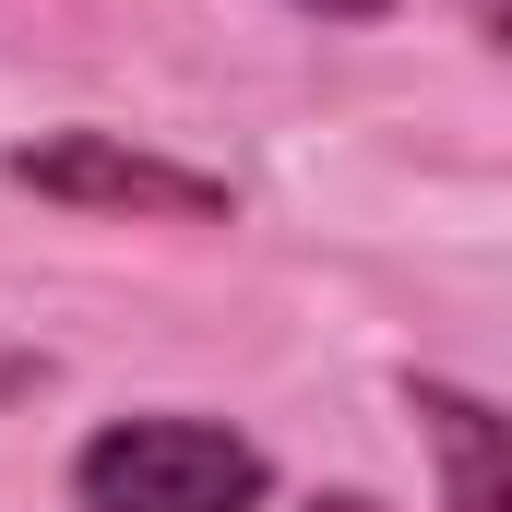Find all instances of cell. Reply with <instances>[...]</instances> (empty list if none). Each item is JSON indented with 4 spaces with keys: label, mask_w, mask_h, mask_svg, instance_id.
Here are the masks:
<instances>
[{
    "label": "cell",
    "mask_w": 512,
    "mask_h": 512,
    "mask_svg": "<svg viewBox=\"0 0 512 512\" xmlns=\"http://www.w3.org/2000/svg\"><path fill=\"white\" fill-rule=\"evenodd\" d=\"M262 489H274V465L227 417H108L72 453L84 512H262Z\"/></svg>",
    "instance_id": "1"
},
{
    "label": "cell",
    "mask_w": 512,
    "mask_h": 512,
    "mask_svg": "<svg viewBox=\"0 0 512 512\" xmlns=\"http://www.w3.org/2000/svg\"><path fill=\"white\" fill-rule=\"evenodd\" d=\"M453 12H465V24H477L489 48H512V0H453Z\"/></svg>",
    "instance_id": "4"
},
{
    "label": "cell",
    "mask_w": 512,
    "mask_h": 512,
    "mask_svg": "<svg viewBox=\"0 0 512 512\" xmlns=\"http://www.w3.org/2000/svg\"><path fill=\"white\" fill-rule=\"evenodd\" d=\"M12 179L48 203H96V215H227V179L143 155L120 131H36V143H12Z\"/></svg>",
    "instance_id": "2"
},
{
    "label": "cell",
    "mask_w": 512,
    "mask_h": 512,
    "mask_svg": "<svg viewBox=\"0 0 512 512\" xmlns=\"http://www.w3.org/2000/svg\"><path fill=\"white\" fill-rule=\"evenodd\" d=\"M298 12H322V24H382L393 0H298Z\"/></svg>",
    "instance_id": "5"
},
{
    "label": "cell",
    "mask_w": 512,
    "mask_h": 512,
    "mask_svg": "<svg viewBox=\"0 0 512 512\" xmlns=\"http://www.w3.org/2000/svg\"><path fill=\"white\" fill-rule=\"evenodd\" d=\"M310 512H382V501H358V489H346V501H310Z\"/></svg>",
    "instance_id": "6"
},
{
    "label": "cell",
    "mask_w": 512,
    "mask_h": 512,
    "mask_svg": "<svg viewBox=\"0 0 512 512\" xmlns=\"http://www.w3.org/2000/svg\"><path fill=\"white\" fill-rule=\"evenodd\" d=\"M405 417L429 429V465H441V512H512V417L477 405L453 382H405Z\"/></svg>",
    "instance_id": "3"
}]
</instances>
